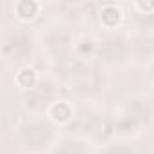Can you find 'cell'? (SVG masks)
<instances>
[{
	"label": "cell",
	"instance_id": "cell-1",
	"mask_svg": "<svg viewBox=\"0 0 154 154\" xmlns=\"http://www.w3.org/2000/svg\"><path fill=\"white\" fill-rule=\"evenodd\" d=\"M33 136H38V143H40L42 140H45V138L49 136V129H47L45 125H33V127L27 131V138L31 140Z\"/></svg>",
	"mask_w": 154,
	"mask_h": 154
},
{
	"label": "cell",
	"instance_id": "cell-2",
	"mask_svg": "<svg viewBox=\"0 0 154 154\" xmlns=\"http://www.w3.org/2000/svg\"><path fill=\"white\" fill-rule=\"evenodd\" d=\"M118 53H120V45L114 44V42H107V44H103V47L100 49V54H103V56H107V58H114Z\"/></svg>",
	"mask_w": 154,
	"mask_h": 154
},
{
	"label": "cell",
	"instance_id": "cell-3",
	"mask_svg": "<svg viewBox=\"0 0 154 154\" xmlns=\"http://www.w3.org/2000/svg\"><path fill=\"white\" fill-rule=\"evenodd\" d=\"M58 154H82V149L76 145V143H65Z\"/></svg>",
	"mask_w": 154,
	"mask_h": 154
},
{
	"label": "cell",
	"instance_id": "cell-4",
	"mask_svg": "<svg viewBox=\"0 0 154 154\" xmlns=\"http://www.w3.org/2000/svg\"><path fill=\"white\" fill-rule=\"evenodd\" d=\"M107 154H132V150L125 149V147H118V149H111Z\"/></svg>",
	"mask_w": 154,
	"mask_h": 154
}]
</instances>
